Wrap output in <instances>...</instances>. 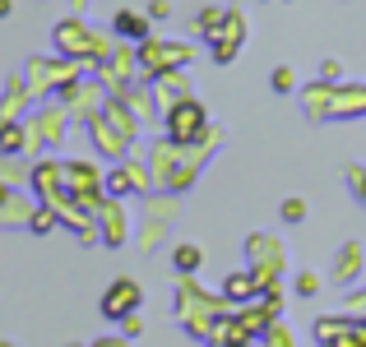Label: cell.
I'll use <instances>...</instances> for the list:
<instances>
[{"instance_id": "1", "label": "cell", "mask_w": 366, "mask_h": 347, "mask_svg": "<svg viewBox=\"0 0 366 347\" xmlns=\"http://www.w3.org/2000/svg\"><path fill=\"white\" fill-rule=\"evenodd\" d=\"M167 130H172L177 144H195L199 134H204V107H199V102H181V107H172Z\"/></svg>"}, {"instance_id": "2", "label": "cell", "mask_w": 366, "mask_h": 347, "mask_svg": "<svg viewBox=\"0 0 366 347\" xmlns=\"http://www.w3.org/2000/svg\"><path fill=\"white\" fill-rule=\"evenodd\" d=\"M139 306V283L134 278H117V283L107 287V301H102V315L107 320H125V315Z\"/></svg>"}, {"instance_id": "3", "label": "cell", "mask_w": 366, "mask_h": 347, "mask_svg": "<svg viewBox=\"0 0 366 347\" xmlns=\"http://www.w3.org/2000/svg\"><path fill=\"white\" fill-rule=\"evenodd\" d=\"M255 292H259V278L255 273H232L223 283V296H227V301H255Z\"/></svg>"}, {"instance_id": "4", "label": "cell", "mask_w": 366, "mask_h": 347, "mask_svg": "<svg viewBox=\"0 0 366 347\" xmlns=\"http://www.w3.org/2000/svg\"><path fill=\"white\" fill-rule=\"evenodd\" d=\"M172 264H177V273H195V268L204 264V250L199 246H177L172 250Z\"/></svg>"}, {"instance_id": "5", "label": "cell", "mask_w": 366, "mask_h": 347, "mask_svg": "<svg viewBox=\"0 0 366 347\" xmlns=\"http://www.w3.org/2000/svg\"><path fill=\"white\" fill-rule=\"evenodd\" d=\"M339 259H343V264L334 268V278H339V283H348V278L357 273V259H366V250H362V246H343V255H339Z\"/></svg>"}, {"instance_id": "6", "label": "cell", "mask_w": 366, "mask_h": 347, "mask_svg": "<svg viewBox=\"0 0 366 347\" xmlns=\"http://www.w3.org/2000/svg\"><path fill=\"white\" fill-rule=\"evenodd\" d=\"M117 28H121V33H130V37H149V24H144V19H134V14H121Z\"/></svg>"}, {"instance_id": "7", "label": "cell", "mask_w": 366, "mask_h": 347, "mask_svg": "<svg viewBox=\"0 0 366 347\" xmlns=\"http://www.w3.org/2000/svg\"><path fill=\"white\" fill-rule=\"evenodd\" d=\"M292 89H297L292 70H287V65H278V70H274V93H292Z\"/></svg>"}, {"instance_id": "8", "label": "cell", "mask_w": 366, "mask_h": 347, "mask_svg": "<svg viewBox=\"0 0 366 347\" xmlns=\"http://www.w3.org/2000/svg\"><path fill=\"white\" fill-rule=\"evenodd\" d=\"M302 218H306L302 199H283V223H302Z\"/></svg>"}, {"instance_id": "9", "label": "cell", "mask_w": 366, "mask_h": 347, "mask_svg": "<svg viewBox=\"0 0 366 347\" xmlns=\"http://www.w3.org/2000/svg\"><path fill=\"white\" fill-rule=\"evenodd\" d=\"M297 292H302V296H315V292H320V278H315V273H302V278H297Z\"/></svg>"}, {"instance_id": "10", "label": "cell", "mask_w": 366, "mask_h": 347, "mask_svg": "<svg viewBox=\"0 0 366 347\" xmlns=\"http://www.w3.org/2000/svg\"><path fill=\"white\" fill-rule=\"evenodd\" d=\"M348 181H352V195L366 199V171H362V167H352V171H348Z\"/></svg>"}, {"instance_id": "11", "label": "cell", "mask_w": 366, "mask_h": 347, "mask_svg": "<svg viewBox=\"0 0 366 347\" xmlns=\"http://www.w3.org/2000/svg\"><path fill=\"white\" fill-rule=\"evenodd\" d=\"M320 74H325V84H334L343 70H339V61H325V65H320Z\"/></svg>"}, {"instance_id": "12", "label": "cell", "mask_w": 366, "mask_h": 347, "mask_svg": "<svg viewBox=\"0 0 366 347\" xmlns=\"http://www.w3.org/2000/svg\"><path fill=\"white\" fill-rule=\"evenodd\" d=\"M0 14H9V0H0Z\"/></svg>"}]
</instances>
